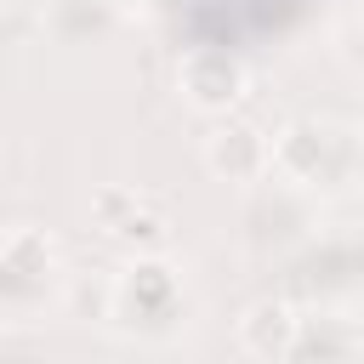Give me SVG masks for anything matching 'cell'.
I'll list each match as a JSON object with an SVG mask.
<instances>
[{
	"instance_id": "6da1fadb",
	"label": "cell",
	"mask_w": 364,
	"mask_h": 364,
	"mask_svg": "<svg viewBox=\"0 0 364 364\" xmlns=\"http://www.w3.org/2000/svg\"><path fill=\"white\" fill-rule=\"evenodd\" d=\"M267 165L296 182V188H341L347 176H358V142L347 125H324V119H296L284 125V136L267 148Z\"/></svg>"
},
{
	"instance_id": "7a4b0ae2",
	"label": "cell",
	"mask_w": 364,
	"mask_h": 364,
	"mask_svg": "<svg viewBox=\"0 0 364 364\" xmlns=\"http://www.w3.org/2000/svg\"><path fill=\"white\" fill-rule=\"evenodd\" d=\"M176 80H182L188 102L205 108V114H222V108H233V102L245 97V68H239V57H228V51H216V46L188 51L182 68H176Z\"/></svg>"
},
{
	"instance_id": "3957f363",
	"label": "cell",
	"mask_w": 364,
	"mask_h": 364,
	"mask_svg": "<svg viewBox=\"0 0 364 364\" xmlns=\"http://www.w3.org/2000/svg\"><path fill=\"white\" fill-rule=\"evenodd\" d=\"M205 165H210L216 176H228V182H250V176L267 171V142H262L250 125H222V131H210V142H205Z\"/></svg>"
},
{
	"instance_id": "277c9868",
	"label": "cell",
	"mask_w": 364,
	"mask_h": 364,
	"mask_svg": "<svg viewBox=\"0 0 364 364\" xmlns=\"http://www.w3.org/2000/svg\"><path fill=\"white\" fill-rule=\"evenodd\" d=\"M239 336H245V347H250L256 358H284V353H296V341H301V318H296L284 301H256V307L239 318Z\"/></svg>"
},
{
	"instance_id": "5b68a950",
	"label": "cell",
	"mask_w": 364,
	"mask_h": 364,
	"mask_svg": "<svg viewBox=\"0 0 364 364\" xmlns=\"http://www.w3.org/2000/svg\"><path fill=\"white\" fill-rule=\"evenodd\" d=\"M51 262H57V250H51V239L34 233V228H17V233L0 239V267L17 273V279H46Z\"/></svg>"
},
{
	"instance_id": "8992f818",
	"label": "cell",
	"mask_w": 364,
	"mask_h": 364,
	"mask_svg": "<svg viewBox=\"0 0 364 364\" xmlns=\"http://www.w3.org/2000/svg\"><path fill=\"white\" fill-rule=\"evenodd\" d=\"M91 210H97V222L114 233V228H119V222L136 210V193H125V188H102V193L91 199Z\"/></svg>"
},
{
	"instance_id": "52a82bcc",
	"label": "cell",
	"mask_w": 364,
	"mask_h": 364,
	"mask_svg": "<svg viewBox=\"0 0 364 364\" xmlns=\"http://www.w3.org/2000/svg\"><path fill=\"white\" fill-rule=\"evenodd\" d=\"M102 6H114V11H142L148 0H102Z\"/></svg>"
}]
</instances>
